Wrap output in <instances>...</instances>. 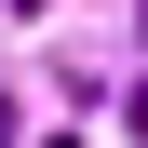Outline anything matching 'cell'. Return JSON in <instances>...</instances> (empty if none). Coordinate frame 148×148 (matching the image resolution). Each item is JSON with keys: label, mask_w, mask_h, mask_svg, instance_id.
Returning <instances> with one entry per match:
<instances>
[{"label": "cell", "mask_w": 148, "mask_h": 148, "mask_svg": "<svg viewBox=\"0 0 148 148\" xmlns=\"http://www.w3.org/2000/svg\"><path fill=\"white\" fill-rule=\"evenodd\" d=\"M121 121H135V148H148V67H135V108H121Z\"/></svg>", "instance_id": "cell-1"}, {"label": "cell", "mask_w": 148, "mask_h": 148, "mask_svg": "<svg viewBox=\"0 0 148 148\" xmlns=\"http://www.w3.org/2000/svg\"><path fill=\"white\" fill-rule=\"evenodd\" d=\"M0 148H14V94H0Z\"/></svg>", "instance_id": "cell-2"}]
</instances>
